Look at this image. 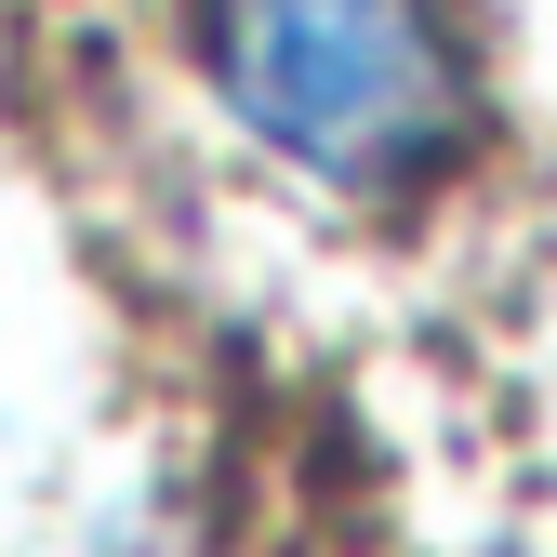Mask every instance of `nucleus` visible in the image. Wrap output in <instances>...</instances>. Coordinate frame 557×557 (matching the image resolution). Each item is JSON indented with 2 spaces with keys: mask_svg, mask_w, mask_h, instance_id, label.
<instances>
[{
  "mask_svg": "<svg viewBox=\"0 0 557 557\" xmlns=\"http://www.w3.org/2000/svg\"><path fill=\"white\" fill-rule=\"evenodd\" d=\"M199 53H213L239 133L319 186H385L451 133L438 0H213Z\"/></svg>",
  "mask_w": 557,
  "mask_h": 557,
  "instance_id": "obj_1",
  "label": "nucleus"
}]
</instances>
